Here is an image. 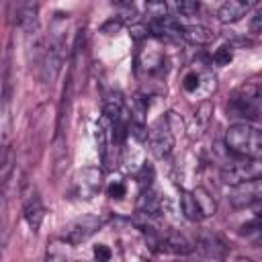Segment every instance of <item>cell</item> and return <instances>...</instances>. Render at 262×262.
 <instances>
[{
	"label": "cell",
	"instance_id": "obj_1",
	"mask_svg": "<svg viewBox=\"0 0 262 262\" xmlns=\"http://www.w3.org/2000/svg\"><path fill=\"white\" fill-rule=\"evenodd\" d=\"M66 29L68 18L63 14H55L49 23V35L45 39V53L39 66V78L51 86L59 78L66 61Z\"/></svg>",
	"mask_w": 262,
	"mask_h": 262
},
{
	"label": "cell",
	"instance_id": "obj_2",
	"mask_svg": "<svg viewBox=\"0 0 262 262\" xmlns=\"http://www.w3.org/2000/svg\"><path fill=\"white\" fill-rule=\"evenodd\" d=\"M225 147L237 158H260L262 156V133L256 125L235 123L225 131Z\"/></svg>",
	"mask_w": 262,
	"mask_h": 262
},
{
	"label": "cell",
	"instance_id": "obj_3",
	"mask_svg": "<svg viewBox=\"0 0 262 262\" xmlns=\"http://www.w3.org/2000/svg\"><path fill=\"white\" fill-rule=\"evenodd\" d=\"M229 108L235 117H244L246 121L260 117V84L256 80L246 82L237 88L229 100Z\"/></svg>",
	"mask_w": 262,
	"mask_h": 262
},
{
	"label": "cell",
	"instance_id": "obj_4",
	"mask_svg": "<svg viewBox=\"0 0 262 262\" xmlns=\"http://www.w3.org/2000/svg\"><path fill=\"white\" fill-rule=\"evenodd\" d=\"M145 139L149 141L151 154L156 158H160V160L168 158L172 154V149H174V133H172V129H170V125H168L166 119L156 121L151 125V129L147 131V137Z\"/></svg>",
	"mask_w": 262,
	"mask_h": 262
},
{
	"label": "cell",
	"instance_id": "obj_5",
	"mask_svg": "<svg viewBox=\"0 0 262 262\" xmlns=\"http://www.w3.org/2000/svg\"><path fill=\"white\" fill-rule=\"evenodd\" d=\"M262 174V164L260 158H242V162L237 164H229L227 168L221 170V180L225 184H239L244 180H252V178H260Z\"/></svg>",
	"mask_w": 262,
	"mask_h": 262
},
{
	"label": "cell",
	"instance_id": "obj_6",
	"mask_svg": "<svg viewBox=\"0 0 262 262\" xmlns=\"http://www.w3.org/2000/svg\"><path fill=\"white\" fill-rule=\"evenodd\" d=\"M104 217H98V215H84L82 219H76L74 223H70L63 231V239L70 244V246H78L82 242H86L94 231H98L102 225H104Z\"/></svg>",
	"mask_w": 262,
	"mask_h": 262
},
{
	"label": "cell",
	"instance_id": "obj_7",
	"mask_svg": "<svg viewBox=\"0 0 262 262\" xmlns=\"http://www.w3.org/2000/svg\"><path fill=\"white\" fill-rule=\"evenodd\" d=\"M262 196V182L260 178H252V180H244L239 184H233V188L229 190V203L235 209H246L252 207L260 201Z\"/></svg>",
	"mask_w": 262,
	"mask_h": 262
},
{
	"label": "cell",
	"instance_id": "obj_8",
	"mask_svg": "<svg viewBox=\"0 0 262 262\" xmlns=\"http://www.w3.org/2000/svg\"><path fill=\"white\" fill-rule=\"evenodd\" d=\"M102 186V172L98 168H84L78 172L76 176V190H78V196L82 199H92Z\"/></svg>",
	"mask_w": 262,
	"mask_h": 262
},
{
	"label": "cell",
	"instance_id": "obj_9",
	"mask_svg": "<svg viewBox=\"0 0 262 262\" xmlns=\"http://www.w3.org/2000/svg\"><path fill=\"white\" fill-rule=\"evenodd\" d=\"M196 248L201 252V256L205 258H211V260H223L227 256V246L225 242L217 235V233H211V231H203L196 239Z\"/></svg>",
	"mask_w": 262,
	"mask_h": 262
},
{
	"label": "cell",
	"instance_id": "obj_10",
	"mask_svg": "<svg viewBox=\"0 0 262 262\" xmlns=\"http://www.w3.org/2000/svg\"><path fill=\"white\" fill-rule=\"evenodd\" d=\"M12 135V98L8 86L0 94V149L10 145Z\"/></svg>",
	"mask_w": 262,
	"mask_h": 262
},
{
	"label": "cell",
	"instance_id": "obj_11",
	"mask_svg": "<svg viewBox=\"0 0 262 262\" xmlns=\"http://www.w3.org/2000/svg\"><path fill=\"white\" fill-rule=\"evenodd\" d=\"M23 217L27 221V225L31 227V231H39L43 219H45V207H43V201L37 192H31L27 199H25V205H23Z\"/></svg>",
	"mask_w": 262,
	"mask_h": 262
},
{
	"label": "cell",
	"instance_id": "obj_12",
	"mask_svg": "<svg viewBox=\"0 0 262 262\" xmlns=\"http://www.w3.org/2000/svg\"><path fill=\"white\" fill-rule=\"evenodd\" d=\"M260 0H227L219 8L217 16L221 23H237L242 16H246Z\"/></svg>",
	"mask_w": 262,
	"mask_h": 262
},
{
	"label": "cell",
	"instance_id": "obj_13",
	"mask_svg": "<svg viewBox=\"0 0 262 262\" xmlns=\"http://www.w3.org/2000/svg\"><path fill=\"white\" fill-rule=\"evenodd\" d=\"M39 2L41 0H18L16 20L25 35L39 27Z\"/></svg>",
	"mask_w": 262,
	"mask_h": 262
},
{
	"label": "cell",
	"instance_id": "obj_14",
	"mask_svg": "<svg viewBox=\"0 0 262 262\" xmlns=\"http://www.w3.org/2000/svg\"><path fill=\"white\" fill-rule=\"evenodd\" d=\"M43 53H45V37L41 35L39 27L31 33H27V61L29 66L37 68L41 66V59H43Z\"/></svg>",
	"mask_w": 262,
	"mask_h": 262
},
{
	"label": "cell",
	"instance_id": "obj_15",
	"mask_svg": "<svg viewBox=\"0 0 262 262\" xmlns=\"http://www.w3.org/2000/svg\"><path fill=\"white\" fill-rule=\"evenodd\" d=\"M180 37L192 45H209L215 39V33L203 25H186L180 29Z\"/></svg>",
	"mask_w": 262,
	"mask_h": 262
},
{
	"label": "cell",
	"instance_id": "obj_16",
	"mask_svg": "<svg viewBox=\"0 0 262 262\" xmlns=\"http://www.w3.org/2000/svg\"><path fill=\"white\" fill-rule=\"evenodd\" d=\"M162 250L172 252L176 256H186V254L192 252V246H190V242L184 235H180L176 231H170V233H166L162 237Z\"/></svg>",
	"mask_w": 262,
	"mask_h": 262
},
{
	"label": "cell",
	"instance_id": "obj_17",
	"mask_svg": "<svg viewBox=\"0 0 262 262\" xmlns=\"http://www.w3.org/2000/svg\"><path fill=\"white\" fill-rule=\"evenodd\" d=\"M192 196H194V201H196V207H199L203 219L215 215V211H217V203H215V199L211 196V192H209L205 186H196V188L192 190Z\"/></svg>",
	"mask_w": 262,
	"mask_h": 262
},
{
	"label": "cell",
	"instance_id": "obj_18",
	"mask_svg": "<svg viewBox=\"0 0 262 262\" xmlns=\"http://www.w3.org/2000/svg\"><path fill=\"white\" fill-rule=\"evenodd\" d=\"M180 209H182V215L188 219V221H201V211L196 207V201L192 196V190H182L180 192Z\"/></svg>",
	"mask_w": 262,
	"mask_h": 262
},
{
	"label": "cell",
	"instance_id": "obj_19",
	"mask_svg": "<svg viewBox=\"0 0 262 262\" xmlns=\"http://www.w3.org/2000/svg\"><path fill=\"white\" fill-rule=\"evenodd\" d=\"M137 209L143 215H158L160 213V199L151 190H147V192L141 194V199L137 203Z\"/></svg>",
	"mask_w": 262,
	"mask_h": 262
},
{
	"label": "cell",
	"instance_id": "obj_20",
	"mask_svg": "<svg viewBox=\"0 0 262 262\" xmlns=\"http://www.w3.org/2000/svg\"><path fill=\"white\" fill-rule=\"evenodd\" d=\"M8 203H6V186H0V250L6 244V225H8Z\"/></svg>",
	"mask_w": 262,
	"mask_h": 262
},
{
	"label": "cell",
	"instance_id": "obj_21",
	"mask_svg": "<svg viewBox=\"0 0 262 262\" xmlns=\"http://www.w3.org/2000/svg\"><path fill=\"white\" fill-rule=\"evenodd\" d=\"M174 10L182 16H192L199 10V0H172Z\"/></svg>",
	"mask_w": 262,
	"mask_h": 262
},
{
	"label": "cell",
	"instance_id": "obj_22",
	"mask_svg": "<svg viewBox=\"0 0 262 262\" xmlns=\"http://www.w3.org/2000/svg\"><path fill=\"white\" fill-rule=\"evenodd\" d=\"M121 27H123V23H121L119 18H117V20H115V18H111L108 23H104V25H102V29H100V31H102V33H106V35H115V33H119V31H121Z\"/></svg>",
	"mask_w": 262,
	"mask_h": 262
},
{
	"label": "cell",
	"instance_id": "obj_23",
	"mask_svg": "<svg viewBox=\"0 0 262 262\" xmlns=\"http://www.w3.org/2000/svg\"><path fill=\"white\" fill-rule=\"evenodd\" d=\"M106 192H108V196H113V199H123V196H125V184H123V182H113V184L106 188Z\"/></svg>",
	"mask_w": 262,
	"mask_h": 262
},
{
	"label": "cell",
	"instance_id": "obj_24",
	"mask_svg": "<svg viewBox=\"0 0 262 262\" xmlns=\"http://www.w3.org/2000/svg\"><path fill=\"white\" fill-rule=\"evenodd\" d=\"M213 59L217 61V63H227V61H231V51H229V47H221V49H217L215 51V55H213Z\"/></svg>",
	"mask_w": 262,
	"mask_h": 262
},
{
	"label": "cell",
	"instance_id": "obj_25",
	"mask_svg": "<svg viewBox=\"0 0 262 262\" xmlns=\"http://www.w3.org/2000/svg\"><path fill=\"white\" fill-rule=\"evenodd\" d=\"M242 233H244V235H254V233H260V221H258V217H256V219H252L250 223L242 225Z\"/></svg>",
	"mask_w": 262,
	"mask_h": 262
},
{
	"label": "cell",
	"instance_id": "obj_26",
	"mask_svg": "<svg viewBox=\"0 0 262 262\" xmlns=\"http://www.w3.org/2000/svg\"><path fill=\"white\" fill-rule=\"evenodd\" d=\"M199 86V76L194 74V72H190V74H186L184 76V90H188V92H192L194 88Z\"/></svg>",
	"mask_w": 262,
	"mask_h": 262
},
{
	"label": "cell",
	"instance_id": "obj_27",
	"mask_svg": "<svg viewBox=\"0 0 262 262\" xmlns=\"http://www.w3.org/2000/svg\"><path fill=\"white\" fill-rule=\"evenodd\" d=\"M94 256H96V258H100V260H108V258H111V250H108L106 246L98 244V246L94 248Z\"/></svg>",
	"mask_w": 262,
	"mask_h": 262
},
{
	"label": "cell",
	"instance_id": "obj_28",
	"mask_svg": "<svg viewBox=\"0 0 262 262\" xmlns=\"http://www.w3.org/2000/svg\"><path fill=\"white\" fill-rule=\"evenodd\" d=\"M260 18H262V16H260V10H256L254 16H252V20H250V31H252L254 35L260 33Z\"/></svg>",
	"mask_w": 262,
	"mask_h": 262
},
{
	"label": "cell",
	"instance_id": "obj_29",
	"mask_svg": "<svg viewBox=\"0 0 262 262\" xmlns=\"http://www.w3.org/2000/svg\"><path fill=\"white\" fill-rule=\"evenodd\" d=\"M113 2H115V6H117V8H121L123 12H129V10L133 12V10H135L133 0H113Z\"/></svg>",
	"mask_w": 262,
	"mask_h": 262
},
{
	"label": "cell",
	"instance_id": "obj_30",
	"mask_svg": "<svg viewBox=\"0 0 262 262\" xmlns=\"http://www.w3.org/2000/svg\"><path fill=\"white\" fill-rule=\"evenodd\" d=\"M145 2L151 6H164V0H145Z\"/></svg>",
	"mask_w": 262,
	"mask_h": 262
}]
</instances>
